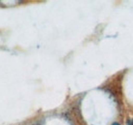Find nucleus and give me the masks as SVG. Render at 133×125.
<instances>
[{"mask_svg":"<svg viewBox=\"0 0 133 125\" xmlns=\"http://www.w3.org/2000/svg\"><path fill=\"white\" fill-rule=\"evenodd\" d=\"M112 125H120V124H119V123H113Z\"/></svg>","mask_w":133,"mask_h":125,"instance_id":"obj_1","label":"nucleus"},{"mask_svg":"<svg viewBox=\"0 0 133 125\" xmlns=\"http://www.w3.org/2000/svg\"><path fill=\"white\" fill-rule=\"evenodd\" d=\"M130 125H133V122H132V123H131V124H130Z\"/></svg>","mask_w":133,"mask_h":125,"instance_id":"obj_2","label":"nucleus"}]
</instances>
